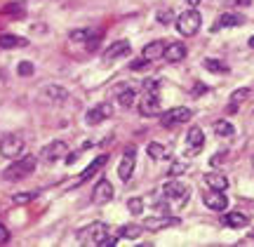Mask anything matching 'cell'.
<instances>
[{"mask_svg":"<svg viewBox=\"0 0 254 247\" xmlns=\"http://www.w3.org/2000/svg\"><path fill=\"white\" fill-rule=\"evenodd\" d=\"M245 19L240 17V14H231V12H226V14H221V17L217 19V24H214V28H231V26H240Z\"/></svg>","mask_w":254,"mask_h":247,"instance_id":"cell-24","label":"cell"},{"mask_svg":"<svg viewBox=\"0 0 254 247\" xmlns=\"http://www.w3.org/2000/svg\"><path fill=\"white\" fill-rule=\"evenodd\" d=\"M224 156H226V153H214V156H212V165H219L224 160Z\"/></svg>","mask_w":254,"mask_h":247,"instance_id":"cell-39","label":"cell"},{"mask_svg":"<svg viewBox=\"0 0 254 247\" xmlns=\"http://www.w3.org/2000/svg\"><path fill=\"white\" fill-rule=\"evenodd\" d=\"M179 219L177 217H167V214H155V217H146L144 219V229L146 231H163L170 226H177Z\"/></svg>","mask_w":254,"mask_h":247,"instance_id":"cell-13","label":"cell"},{"mask_svg":"<svg viewBox=\"0 0 254 247\" xmlns=\"http://www.w3.org/2000/svg\"><path fill=\"white\" fill-rule=\"evenodd\" d=\"M0 153H2V158H17L24 153V139L17 137V134H9V137H5L2 141H0Z\"/></svg>","mask_w":254,"mask_h":247,"instance_id":"cell-9","label":"cell"},{"mask_svg":"<svg viewBox=\"0 0 254 247\" xmlns=\"http://www.w3.org/2000/svg\"><path fill=\"white\" fill-rule=\"evenodd\" d=\"M165 45H167V43H163V40H153V43H148V45L144 47L141 57H144L146 62H155V59H163Z\"/></svg>","mask_w":254,"mask_h":247,"instance_id":"cell-18","label":"cell"},{"mask_svg":"<svg viewBox=\"0 0 254 247\" xmlns=\"http://www.w3.org/2000/svg\"><path fill=\"white\" fill-rule=\"evenodd\" d=\"M205 68L212 73H228V66L224 62H217V59H205Z\"/></svg>","mask_w":254,"mask_h":247,"instance_id":"cell-30","label":"cell"},{"mask_svg":"<svg viewBox=\"0 0 254 247\" xmlns=\"http://www.w3.org/2000/svg\"><path fill=\"white\" fill-rule=\"evenodd\" d=\"M99 33H94L92 28H78V31H71L68 33V38L71 40H75V43H87V40H92V38H97Z\"/></svg>","mask_w":254,"mask_h":247,"instance_id":"cell-25","label":"cell"},{"mask_svg":"<svg viewBox=\"0 0 254 247\" xmlns=\"http://www.w3.org/2000/svg\"><path fill=\"white\" fill-rule=\"evenodd\" d=\"M214 132H217V137H231L236 129H233V125L228 120H219L217 125H214Z\"/></svg>","mask_w":254,"mask_h":247,"instance_id":"cell-29","label":"cell"},{"mask_svg":"<svg viewBox=\"0 0 254 247\" xmlns=\"http://www.w3.org/2000/svg\"><path fill=\"white\" fill-rule=\"evenodd\" d=\"M129 52V43L127 40H116L113 45L106 47V52H104V62H113L116 57H123Z\"/></svg>","mask_w":254,"mask_h":247,"instance_id":"cell-19","label":"cell"},{"mask_svg":"<svg viewBox=\"0 0 254 247\" xmlns=\"http://www.w3.org/2000/svg\"><path fill=\"white\" fill-rule=\"evenodd\" d=\"M250 47H252V50H254V36L250 38Z\"/></svg>","mask_w":254,"mask_h":247,"instance_id":"cell-43","label":"cell"},{"mask_svg":"<svg viewBox=\"0 0 254 247\" xmlns=\"http://www.w3.org/2000/svg\"><path fill=\"white\" fill-rule=\"evenodd\" d=\"M118 101H120V106H123V109H132V106H134V101H136L134 90H129V87H127V90H123L118 94Z\"/></svg>","mask_w":254,"mask_h":247,"instance_id":"cell-27","label":"cell"},{"mask_svg":"<svg viewBox=\"0 0 254 247\" xmlns=\"http://www.w3.org/2000/svg\"><path fill=\"white\" fill-rule=\"evenodd\" d=\"M66 99H68V92L62 85H47L40 90V101H45V104H64Z\"/></svg>","mask_w":254,"mask_h":247,"instance_id":"cell-11","label":"cell"},{"mask_svg":"<svg viewBox=\"0 0 254 247\" xmlns=\"http://www.w3.org/2000/svg\"><path fill=\"white\" fill-rule=\"evenodd\" d=\"M184 170H186V165H184V163H174V165H172V170H170V177H174V174L184 172Z\"/></svg>","mask_w":254,"mask_h":247,"instance_id":"cell-37","label":"cell"},{"mask_svg":"<svg viewBox=\"0 0 254 247\" xmlns=\"http://www.w3.org/2000/svg\"><path fill=\"white\" fill-rule=\"evenodd\" d=\"M127 210L132 214H144V198H129L127 200Z\"/></svg>","mask_w":254,"mask_h":247,"instance_id":"cell-31","label":"cell"},{"mask_svg":"<svg viewBox=\"0 0 254 247\" xmlns=\"http://www.w3.org/2000/svg\"><path fill=\"white\" fill-rule=\"evenodd\" d=\"M198 2H200V0H189V5H190V7H195Z\"/></svg>","mask_w":254,"mask_h":247,"instance_id":"cell-42","label":"cell"},{"mask_svg":"<svg viewBox=\"0 0 254 247\" xmlns=\"http://www.w3.org/2000/svg\"><path fill=\"white\" fill-rule=\"evenodd\" d=\"M36 195H38V193H19V195H14V198H12V202H17V205H21V202H31Z\"/></svg>","mask_w":254,"mask_h":247,"instance_id":"cell-34","label":"cell"},{"mask_svg":"<svg viewBox=\"0 0 254 247\" xmlns=\"http://www.w3.org/2000/svg\"><path fill=\"white\" fill-rule=\"evenodd\" d=\"M144 233V226H136V224H127V226H123L120 229V238H139Z\"/></svg>","mask_w":254,"mask_h":247,"instance_id":"cell-28","label":"cell"},{"mask_svg":"<svg viewBox=\"0 0 254 247\" xmlns=\"http://www.w3.org/2000/svg\"><path fill=\"white\" fill-rule=\"evenodd\" d=\"M75 160H78V153H71V156L66 158V165H73Z\"/></svg>","mask_w":254,"mask_h":247,"instance_id":"cell-41","label":"cell"},{"mask_svg":"<svg viewBox=\"0 0 254 247\" xmlns=\"http://www.w3.org/2000/svg\"><path fill=\"white\" fill-rule=\"evenodd\" d=\"M200 26H202V17H200L198 9H189V12H184L174 19V28L184 38H193L200 31Z\"/></svg>","mask_w":254,"mask_h":247,"instance_id":"cell-2","label":"cell"},{"mask_svg":"<svg viewBox=\"0 0 254 247\" xmlns=\"http://www.w3.org/2000/svg\"><path fill=\"white\" fill-rule=\"evenodd\" d=\"M250 94H252V90H250V87H240V90H236L233 94H231V101H233V104L228 106V111H236L238 104H240V101H245Z\"/></svg>","mask_w":254,"mask_h":247,"instance_id":"cell-26","label":"cell"},{"mask_svg":"<svg viewBox=\"0 0 254 247\" xmlns=\"http://www.w3.org/2000/svg\"><path fill=\"white\" fill-rule=\"evenodd\" d=\"M189 195H190V188L182 182H167L165 184V188H163L165 200L174 202V205H179V207H184V205L189 202Z\"/></svg>","mask_w":254,"mask_h":247,"instance_id":"cell-4","label":"cell"},{"mask_svg":"<svg viewBox=\"0 0 254 247\" xmlns=\"http://www.w3.org/2000/svg\"><path fill=\"white\" fill-rule=\"evenodd\" d=\"M9 240V233H7V226L0 224V243H7Z\"/></svg>","mask_w":254,"mask_h":247,"instance_id":"cell-38","label":"cell"},{"mask_svg":"<svg viewBox=\"0 0 254 247\" xmlns=\"http://www.w3.org/2000/svg\"><path fill=\"white\" fill-rule=\"evenodd\" d=\"M205 90H207L205 85H195V87H193V94H202Z\"/></svg>","mask_w":254,"mask_h":247,"instance_id":"cell-40","label":"cell"},{"mask_svg":"<svg viewBox=\"0 0 254 247\" xmlns=\"http://www.w3.org/2000/svg\"><path fill=\"white\" fill-rule=\"evenodd\" d=\"M28 40L21 36H12V33H5V36H0V47L2 50H17V47H26Z\"/></svg>","mask_w":254,"mask_h":247,"instance_id":"cell-20","label":"cell"},{"mask_svg":"<svg viewBox=\"0 0 254 247\" xmlns=\"http://www.w3.org/2000/svg\"><path fill=\"white\" fill-rule=\"evenodd\" d=\"M205 182H207V186L212 188V191H226L228 188V179L224 177V174L209 172V174H205Z\"/></svg>","mask_w":254,"mask_h":247,"instance_id":"cell-21","label":"cell"},{"mask_svg":"<svg viewBox=\"0 0 254 247\" xmlns=\"http://www.w3.org/2000/svg\"><path fill=\"white\" fill-rule=\"evenodd\" d=\"M134 146H127V151H125V158L120 160V165H118V177L123 179V182H129L132 179V174H134Z\"/></svg>","mask_w":254,"mask_h":247,"instance_id":"cell-14","label":"cell"},{"mask_svg":"<svg viewBox=\"0 0 254 247\" xmlns=\"http://www.w3.org/2000/svg\"><path fill=\"white\" fill-rule=\"evenodd\" d=\"M163 57L167 59V62L177 64V62H182L184 57H186V45H182V43H167Z\"/></svg>","mask_w":254,"mask_h":247,"instance_id":"cell-17","label":"cell"},{"mask_svg":"<svg viewBox=\"0 0 254 247\" xmlns=\"http://www.w3.org/2000/svg\"><path fill=\"white\" fill-rule=\"evenodd\" d=\"M202 202L207 205L209 210L214 212H224L228 207V198L224 195V191H209L202 195Z\"/></svg>","mask_w":254,"mask_h":247,"instance_id":"cell-16","label":"cell"},{"mask_svg":"<svg viewBox=\"0 0 254 247\" xmlns=\"http://www.w3.org/2000/svg\"><path fill=\"white\" fill-rule=\"evenodd\" d=\"M92 200L101 205V202H111L113 200V184L109 179H101L97 186H94V191H92Z\"/></svg>","mask_w":254,"mask_h":247,"instance_id":"cell-15","label":"cell"},{"mask_svg":"<svg viewBox=\"0 0 254 247\" xmlns=\"http://www.w3.org/2000/svg\"><path fill=\"white\" fill-rule=\"evenodd\" d=\"M146 151H148V156L153 158V160H163V158H170V153H172V148L167 146V144H158V141H151Z\"/></svg>","mask_w":254,"mask_h":247,"instance_id":"cell-23","label":"cell"},{"mask_svg":"<svg viewBox=\"0 0 254 247\" xmlns=\"http://www.w3.org/2000/svg\"><path fill=\"white\" fill-rule=\"evenodd\" d=\"M202 146H205V132L200 127H190L189 134H186V151L184 153L189 158H193L202 151Z\"/></svg>","mask_w":254,"mask_h":247,"instance_id":"cell-8","label":"cell"},{"mask_svg":"<svg viewBox=\"0 0 254 247\" xmlns=\"http://www.w3.org/2000/svg\"><path fill=\"white\" fill-rule=\"evenodd\" d=\"M190 109H186V106H174V109L170 111H160V123H163L165 127H172V125H182V123H189L190 120Z\"/></svg>","mask_w":254,"mask_h":247,"instance_id":"cell-5","label":"cell"},{"mask_svg":"<svg viewBox=\"0 0 254 247\" xmlns=\"http://www.w3.org/2000/svg\"><path fill=\"white\" fill-rule=\"evenodd\" d=\"M139 113L146 118L160 116V92H144V99L139 104Z\"/></svg>","mask_w":254,"mask_h":247,"instance_id":"cell-7","label":"cell"},{"mask_svg":"<svg viewBox=\"0 0 254 247\" xmlns=\"http://www.w3.org/2000/svg\"><path fill=\"white\" fill-rule=\"evenodd\" d=\"M172 19H174V12L170 7H167V9H160V12H158V21H160V24H170Z\"/></svg>","mask_w":254,"mask_h":247,"instance_id":"cell-33","label":"cell"},{"mask_svg":"<svg viewBox=\"0 0 254 247\" xmlns=\"http://www.w3.org/2000/svg\"><path fill=\"white\" fill-rule=\"evenodd\" d=\"M224 224L231 226V229H243V226L250 224V217L243 214V212H228L226 217H224Z\"/></svg>","mask_w":254,"mask_h":247,"instance_id":"cell-22","label":"cell"},{"mask_svg":"<svg viewBox=\"0 0 254 247\" xmlns=\"http://www.w3.org/2000/svg\"><path fill=\"white\" fill-rule=\"evenodd\" d=\"M104 165H109V156H99V158H94V160H92V163L87 165L85 170H82L80 177H78V179H75V182L71 184V188H75V186H80V184H85L87 179H92V177H94V174L99 172V170L104 167Z\"/></svg>","mask_w":254,"mask_h":247,"instance_id":"cell-12","label":"cell"},{"mask_svg":"<svg viewBox=\"0 0 254 247\" xmlns=\"http://www.w3.org/2000/svg\"><path fill=\"white\" fill-rule=\"evenodd\" d=\"M146 66H148V62H146L144 57H139V59H134V62L129 64V68H132V71H141V68H146Z\"/></svg>","mask_w":254,"mask_h":247,"instance_id":"cell-36","label":"cell"},{"mask_svg":"<svg viewBox=\"0 0 254 247\" xmlns=\"http://www.w3.org/2000/svg\"><path fill=\"white\" fill-rule=\"evenodd\" d=\"M111 116H113V106L109 101H104V104H99V106H94V109H90L85 113V123L87 125H99V123H104Z\"/></svg>","mask_w":254,"mask_h":247,"instance_id":"cell-10","label":"cell"},{"mask_svg":"<svg viewBox=\"0 0 254 247\" xmlns=\"http://www.w3.org/2000/svg\"><path fill=\"white\" fill-rule=\"evenodd\" d=\"M78 240L80 243H87V245H111L113 240L109 238V226L101 224V221H94L87 229H82L78 233Z\"/></svg>","mask_w":254,"mask_h":247,"instance_id":"cell-3","label":"cell"},{"mask_svg":"<svg viewBox=\"0 0 254 247\" xmlns=\"http://www.w3.org/2000/svg\"><path fill=\"white\" fill-rule=\"evenodd\" d=\"M252 165H254V158H252Z\"/></svg>","mask_w":254,"mask_h":247,"instance_id":"cell-44","label":"cell"},{"mask_svg":"<svg viewBox=\"0 0 254 247\" xmlns=\"http://www.w3.org/2000/svg\"><path fill=\"white\" fill-rule=\"evenodd\" d=\"M36 165H38V158L31 156V153L24 156V158L17 156V160H14V163L2 172V179H5V182H19V179H26V177H31V172L36 170Z\"/></svg>","mask_w":254,"mask_h":247,"instance_id":"cell-1","label":"cell"},{"mask_svg":"<svg viewBox=\"0 0 254 247\" xmlns=\"http://www.w3.org/2000/svg\"><path fill=\"white\" fill-rule=\"evenodd\" d=\"M144 92H160V82L153 80V78L144 80Z\"/></svg>","mask_w":254,"mask_h":247,"instance_id":"cell-35","label":"cell"},{"mask_svg":"<svg viewBox=\"0 0 254 247\" xmlns=\"http://www.w3.org/2000/svg\"><path fill=\"white\" fill-rule=\"evenodd\" d=\"M33 71H36V66L31 64V62H19V66H17V73L19 75H33Z\"/></svg>","mask_w":254,"mask_h":247,"instance_id":"cell-32","label":"cell"},{"mask_svg":"<svg viewBox=\"0 0 254 247\" xmlns=\"http://www.w3.org/2000/svg\"><path fill=\"white\" fill-rule=\"evenodd\" d=\"M66 156H68V144H66V141H62V139L50 141V144L43 148V153H40V158H43L47 165L57 163L59 158H66Z\"/></svg>","mask_w":254,"mask_h":247,"instance_id":"cell-6","label":"cell"}]
</instances>
